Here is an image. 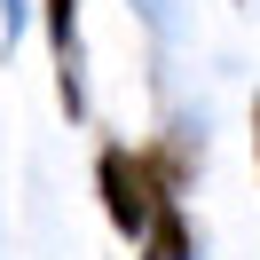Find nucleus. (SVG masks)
<instances>
[{
    "instance_id": "f257e3e1",
    "label": "nucleus",
    "mask_w": 260,
    "mask_h": 260,
    "mask_svg": "<svg viewBox=\"0 0 260 260\" xmlns=\"http://www.w3.org/2000/svg\"><path fill=\"white\" fill-rule=\"evenodd\" d=\"M95 189H103V213H111V229L142 244L150 213L166 205V166H158V158H142V150H126V142H111V150L95 158Z\"/></svg>"
},
{
    "instance_id": "f03ea898",
    "label": "nucleus",
    "mask_w": 260,
    "mask_h": 260,
    "mask_svg": "<svg viewBox=\"0 0 260 260\" xmlns=\"http://www.w3.org/2000/svg\"><path fill=\"white\" fill-rule=\"evenodd\" d=\"M48 16V48H55V95L71 118H87V87H79V0H40Z\"/></svg>"
},
{
    "instance_id": "7ed1b4c3",
    "label": "nucleus",
    "mask_w": 260,
    "mask_h": 260,
    "mask_svg": "<svg viewBox=\"0 0 260 260\" xmlns=\"http://www.w3.org/2000/svg\"><path fill=\"white\" fill-rule=\"evenodd\" d=\"M142 260H189V221H181L174 197L150 213V229H142Z\"/></svg>"
},
{
    "instance_id": "20e7f679",
    "label": "nucleus",
    "mask_w": 260,
    "mask_h": 260,
    "mask_svg": "<svg viewBox=\"0 0 260 260\" xmlns=\"http://www.w3.org/2000/svg\"><path fill=\"white\" fill-rule=\"evenodd\" d=\"M16 24H24V0H8V40H16Z\"/></svg>"
},
{
    "instance_id": "39448f33",
    "label": "nucleus",
    "mask_w": 260,
    "mask_h": 260,
    "mask_svg": "<svg viewBox=\"0 0 260 260\" xmlns=\"http://www.w3.org/2000/svg\"><path fill=\"white\" fill-rule=\"evenodd\" d=\"M252 158H260V103H252Z\"/></svg>"
}]
</instances>
